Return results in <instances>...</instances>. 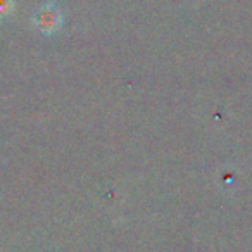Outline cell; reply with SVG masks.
<instances>
[{"label": "cell", "mask_w": 252, "mask_h": 252, "mask_svg": "<svg viewBox=\"0 0 252 252\" xmlns=\"http://www.w3.org/2000/svg\"><path fill=\"white\" fill-rule=\"evenodd\" d=\"M11 5H12L11 0H0V16L9 14V11H11Z\"/></svg>", "instance_id": "2"}, {"label": "cell", "mask_w": 252, "mask_h": 252, "mask_svg": "<svg viewBox=\"0 0 252 252\" xmlns=\"http://www.w3.org/2000/svg\"><path fill=\"white\" fill-rule=\"evenodd\" d=\"M36 26L43 32H54L61 25V12L56 7H43L35 16Z\"/></svg>", "instance_id": "1"}]
</instances>
